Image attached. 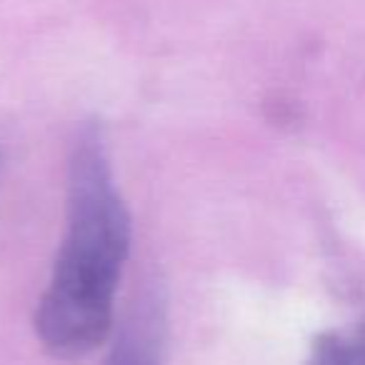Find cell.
<instances>
[{"label":"cell","instance_id":"obj_1","mask_svg":"<svg viewBox=\"0 0 365 365\" xmlns=\"http://www.w3.org/2000/svg\"><path fill=\"white\" fill-rule=\"evenodd\" d=\"M130 238L106 133L86 123L68 155L66 233L36 310V335L53 358H83L113 333Z\"/></svg>","mask_w":365,"mask_h":365},{"label":"cell","instance_id":"obj_2","mask_svg":"<svg viewBox=\"0 0 365 365\" xmlns=\"http://www.w3.org/2000/svg\"><path fill=\"white\" fill-rule=\"evenodd\" d=\"M165 353V300L155 288L145 290L118 325L106 365H163Z\"/></svg>","mask_w":365,"mask_h":365},{"label":"cell","instance_id":"obj_3","mask_svg":"<svg viewBox=\"0 0 365 365\" xmlns=\"http://www.w3.org/2000/svg\"><path fill=\"white\" fill-rule=\"evenodd\" d=\"M308 365H365V320L350 333H320L310 345Z\"/></svg>","mask_w":365,"mask_h":365}]
</instances>
